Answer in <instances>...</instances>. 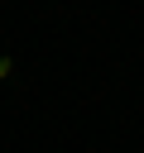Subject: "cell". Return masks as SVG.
<instances>
[{"mask_svg":"<svg viewBox=\"0 0 144 153\" xmlns=\"http://www.w3.org/2000/svg\"><path fill=\"white\" fill-rule=\"evenodd\" d=\"M10 76H14V62H10V57H0V81H10Z\"/></svg>","mask_w":144,"mask_h":153,"instance_id":"1","label":"cell"}]
</instances>
